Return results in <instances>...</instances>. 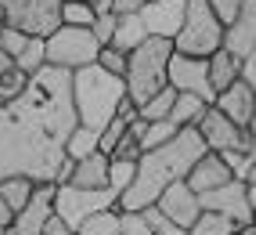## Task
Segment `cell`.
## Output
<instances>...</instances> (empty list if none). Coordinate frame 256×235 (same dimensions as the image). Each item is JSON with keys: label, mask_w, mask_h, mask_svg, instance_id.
<instances>
[{"label": "cell", "mask_w": 256, "mask_h": 235, "mask_svg": "<svg viewBox=\"0 0 256 235\" xmlns=\"http://www.w3.org/2000/svg\"><path fill=\"white\" fill-rule=\"evenodd\" d=\"M156 206L170 217V221H177L180 228H192L198 221V213H202V199H198V192L192 188V184H188V177H180L159 195Z\"/></svg>", "instance_id": "4fadbf2b"}, {"label": "cell", "mask_w": 256, "mask_h": 235, "mask_svg": "<svg viewBox=\"0 0 256 235\" xmlns=\"http://www.w3.org/2000/svg\"><path fill=\"white\" fill-rule=\"evenodd\" d=\"M210 4H213V11L220 15V19H224V26L234 19V15L238 11H242V4H246V0H210Z\"/></svg>", "instance_id": "d590c367"}, {"label": "cell", "mask_w": 256, "mask_h": 235, "mask_svg": "<svg viewBox=\"0 0 256 235\" xmlns=\"http://www.w3.org/2000/svg\"><path fill=\"white\" fill-rule=\"evenodd\" d=\"M80 235H119V206L101 210L80 224Z\"/></svg>", "instance_id": "4316f807"}, {"label": "cell", "mask_w": 256, "mask_h": 235, "mask_svg": "<svg viewBox=\"0 0 256 235\" xmlns=\"http://www.w3.org/2000/svg\"><path fill=\"white\" fill-rule=\"evenodd\" d=\"M26 87H29V73H22L18 65H14V69H8L4 76H0V109L11 105V102H14V98H18Z\"/></svg>", "instance_id": "83f0119b"}, {"label": "cell", "mask_w": 256, "mask_h": 235, "mask_svg": "<svg viewBox=\"0 0 256 235\" xmlns=\"http://www.w3.org/2000/svg\"><path fill=\"white\" fill-rule=\"evenodd\" d=\"M177 123L174 120H148V127H144V134H141V148L148 152V148H159V145H166V141H174L177 138Z\"/></svg>", "instance_id": "484cf974"}, {"label": "cell", "mask_w": 256, "mask_h": 235, "mask_svg": "<svg viewBox=\"0 0 256 235\" xmlns=\"http://www.w3.org/2000/svg\"><path fill=\"white\" fill-rule=\"evenodd\" d=\"M54 195H58V181H36V192L32 199L14 213V231L18 235H44L47 221L54 217Z\"/></svg>", "instance_id": "7c38bea8"}, {"label": "cell", "mask_w": 256, "mask_h": 235, "mask_svg": "<svg viewBox=\"0 0 256 235\" xmlns=\"http://www.w3.org/2000/svg\"><path fill=\"white\" fill-rule=\"evenodd\" d=\"M8 69H14V58H11V55L4 51V47H0V76H4Z\"/></svg>", "instance_id": "b9f144b4"}, {"label": "cell", "mask_w": 256, "mask_h": 235, "mask_svg": "<svg viewBox=\"0 0 256 235\" xmlns=\"http://www.w3.org/2000/svg\"><path fill=\"white\" fill-rule=\"evenodd\" d=\"M198 199H202V210L224 213L238 228H252V221H256V210L249 203V181H242V177H231L228 184H220L213 192H202Z\"/></svg>", "instance_id": "9c48e42d"}, {"label": "cell", "mask_w": 256, "mask_h": 235, "mask_svg": "<svg viewBox=\"0 0 256 235\" xmlns=\"http://www.w3.org/2000/svg\"><path fill=\"white\" fill-rule=\"evenodd\" d=\"M4 231H8V228H4V224H0V235H4Z\"/></svg>", "instance_id": "7dc6e473"}, {"label": "cell", "mask_w": 256, "mask_h": 235, "mask_svg": "<svg viewBox=\"0 0 256 235\" xmlns=\"http://www.w3.org/2000/svg\"><path fill=\"white\" fill-rule=\"evenodd\" d=\"M234 231H238V224L231 221V217L216 213V210H202L198 221L188 228V235H234Z\"/></svg>", "instance_id": "603a6c76"}, {"label": "cell", "mask_w": 256, "mask_h": 235, "mask_svg": "<svg viewBox=\"0 0 256 235\" xmlns=\"http://www.w3.org/2000/svg\"><path fill=\"white\" fill-rule=\"evenodd\" d=\"M246 181H256V163H252V170H249V177Z\"/></svg>", "instance_id": "f6af8a7d"}, {"label": "cell", "mask_w": 256, "mask_h": 235, "mask_svg": "<svg viewBox=\"0 0 256 235\" xmlns=\"http://www.w3.org/2000/svg\"><path fill=\"white\" fill-rule=\"evenodd\" d=\"M148 37H152V33H148L144 19H141L138 11H126V15H119V22H116V33H112V44H108V47H119L123 55H130V51H138V47H141Z\"/></svg>", "instance_id": "d6986e66"}, {"label": "cell", "mask_w": 256, "mask_h": 235, "mask_svg": "<svg viewBox=\"0 0 256 235\" xmlns=\"http://www.w3.org/2000/svg\"><path fill=\"white\" fill-rule=\"evenodd\" d=\"M202 138L213 152H249V127H238L231 116H224L216 105H210V112L202 116Z\"/></svg>", "instance_id": "8fae6325"}, {"label": "cell", "mask_w": 256, "mask_h": 235, "mask_svg": "<svg viewBox=\"0 0 256 235\" xmlns=\"http://www.w3.org/2000/svg\"><path fill=\"white\" fill-rule=\"evenodd\" d=\"M65 0H0V19L11 29H22L29 37H50L65 26Z\"/></svg>", "instance_id": "52a82bcc"}, {"label": "cell", "mask_w": 256, "mask_h": 235, "mask_svg": "<svg viewBox=\"0 0 256 235\" xmlns=\"http://www.w3.org/2000/svg\"><path fill=\"white\" fill-rule=\"evenodd\" d=\"M170 87H177L184 94H198L202 102L216 105V91L210 83V58L174 51V58H170Z\"/></svg>", "instance_id": "30bf717a"}, {"label": "cell", "mask_w": 256, "mask_h": 235, "mask_svg": "<svg viewBox=\"0 0 256 235\" xmlns=\"http://www.w3.org/2000/svg\"><path fill=\"white\" fill-rule=\"evenodd\" d=\"M174 40L148 37L138 51L126 55V98L134 105H144L152 94L170 87V58H174Z\"/></svg>", "instance_id": "277c9868"}, {"label": "cell", "mask_w": 256, "mask_h": 235, "mask_svg": "<svg viewBox=\"0 0 256 235\" xmlns=\"http://www.w3.org/2000/svg\"><path fill=\"white\" fill-rule=\"evenodd\" d=\"M69 231H72V228H69V224H65L62 217L54 213V217H50V221H47V231H44V235H69Z\"/></svg>", "instance_id": "74e56055"}, {"label": "cell", "mask_w": 256, "mask_h": 235, "mask_svg": "<svg viewBox=\"0 0 256 235\" xmlns=\"http://www.w3.org/2000/svg\"><path fill=\"white\" fill-rule=\"evenodd\" d=\"M252 235H256V228H252Z\"/></svg>", "instance_id": "f5cc1de1"}, {"label": "cell", "mask_w": 256, "mask_h": 235, "mask_svg": "<svg viewBox=\"0 0 256 235\" xmlns=\"http://www.w3.org/2000/svg\"><path fill=\"white\" fill-rule=\"evenodd\" d=\"M206 112H210V102H202L198 94L177 91V102H174V109H170V120H174L177 127H198Z\"/></svg>", "instance_id": "44dd1931"}, {"label": "cell", "mask_w": 256, "mask_h": 235, "mask_svg": "<svg viewBox=\"0 0 256 235\" xmlns=\"http://www.w3.org/2000/svg\"><path fill=\"white\" fill-rule=\"evenodd\" d=\"M234 235H252V228H238V231H234Z\"/></svg>", "instance_id": "ee69618b"}, {"label": "cell", "mask_w": 256, "mask_h": 235, "mask_svg": "<svg viewBox=\"0 0 256 235\" xmlns=\"http://www.w3.org/2000/svg\"><path fill=\"white\" fill-rule=\"evenodd\" d=\"M98 141H101V134L80 123V127L69 134V141H65V156L80 163V159H87V156H94V152H98Z\"/></svg>", "instance_id": "7402d4cb"}, {"label": "cell", "mask_w": 256, "mask_h": 235, "mask_svg": "<svg viewBox=\"0 0 256 235\" xmlns=\"http://www.w3.org/2000/svg\"><path fill=\"white\" fill-rule=\"evenodd\" d=\"M249 58H256V47H252V55H249Z\"/></svg>", "instance_id": "c3c4849f"}, {"label": "cell", "mask_w": 256, "mask_h": 235, "mask_svg": "<svg viewBox=\"0 0 256 235\" xmlns=\"http://www.w3.org/2000/svg\"><path fill=\"white\" fill-rule=\"evenodd\" d=\"M249 156L256 163V112H252V123H249Z\"/></svg>", "instance_id": "60d3db41"}, {"label": "cell", "mask_w": 256, "mask_h": 235, "mask_svg": "<svg viewBox=\"0 0 256 235\" xmlns=\"http://www.w3.org/2000/svg\"><path fill=\"white\" fill-rule=\"evenodd\" d=\"M126 127H130V123L123 120V116H116V120H112L105 130H101V141H98V148H101L105 156H112L116 148H119V141L126 138Z\"/></svg>", "instance_id": "4dcf8cb0"}, {"label": "cell", "mask_w": 256, "mask_h": 235, "mask_svg": "<svg viewBox=\"0 0 256 235\" xmlns=\"http://www.w3.org/2000/svg\"><path fill=\"white\" fill-rule=\"evenodd\" d=\"M249 203H252V210H256V181H249Z\"/></svg>", "instance_id": "7bdbcfd3"}, {"label": "cell", "mask_w": 256, "mask_h": 235, "mask_svg": "<svg viewBox=\"0 0 256 235\" xmlns=\"http://www.w3.org/2000/svg\"><path fill=\"white\" fill-rule=\"evenodd\" d=\"M90 4H98V0H90Z\"/></svg>", "instance_id": "f907efd6"}, {"label": "cell", "mask_w": 256, "mask_h": 235, "mask_svg": "<svg viewBox=\"0 0 256 235\" xmlns=\"http://www.w3.org/2000/svg\"><path fill=\"white\" fill-rule=\"evenodd\" d=\"M72 98L80 123L101 134L119 116V105L126 98V76H116L101 62H90L72 73Z\"/></svg>", "instance_id": "3957f363"}, {"label": "cell", "mask_w": 256, "mask_h": 235, "mask_svg": "<svg viewBox=\"0 0 256 235\" xmlns=\"http://www.w3.org/2000/svg\"><path fill=\"white\" fill-rule=\"evenodd\" d=\"M116 22H119V15H116V11H101V15H98V22H94V33H98V40H101V47H105V44H112V33H116Z\"/></svg>", "instance_id": "e575fe53"}, {"label": "cell", "mask_w": 256, "mask_h": 235, "mask_svg": "<svg viewBox=\"0 0 256 235\" xmlns=\"http://www.w3.org/2000/svg\"><path fill=\"white\" fill-rule=\"evenodd\" d=\"M101 55V40L98 33L87 26H69L65 22L62 29H54L47 37V65H58V69H83V65L98 62Z\"/></svg>", "instance_id": "8992f818"}, {"label": "cell", "mask_w": 256, "mask_h": 235, "mask_svg": "<svg viewBox=\"0 0 256 235\" xmlns=\"http://www.w3.org/2000/svg\"><path fill=\"white\" fill-rule=\"evenodd\" d=\"M144 4H148V0H116L112 11H116V15H126V11H141Z\"/></svg>", "instance_id": "8d00e7d4"}, {"label": "cell", "mask_w": 256, "mask_h": 235, "mask_svg": "<svg viewBox=\"0 0 256 235\" xmlns=\"http://www.w3.org/2000/svg\"><path fill=\"white\" fill-rule=\"evenodd\" d=\"M0 224H4V228L14 224V210H11V203H8L4 195H0Z\"/></svg>", "instance_id": "ab89813d"}, {"label": "cell", "mask_w": 256, "mask_h": 235, "mask_svg": "<svg viewBox=\"0 0 256 235\" xmlns=\"http://www.w3.org/2000/svg\"><path fill=\"white\" fill-rule=\"evenodd\" d=\"M210 145L202 138L198 127H180L174 141H166L159 148H148L138 159V174H134L130 188L119 195V210H144L156 206L159 195L174 181L188 177V170L198 163V156H206Z\"/></svg>", "instance_id": "7a4b0ae2"}, {"label": "cell", "mask_w": 256, "mask_h": 235, "mask_svg": "<svg viewBox=\"0 0 256 235\" xmlns=\"http://www.w3.org/2000/svg\"><path fill=\"white\" fill-rule=\"evenodd\" d=\"M4 235H18V231H14V228H8V231H4Z\"/></svg>", "instance_id": "bcb514c9"}, {"label": "cell", "mask_w": 256, "mask_h": 235, "mask_svg": "<svg viewBox=\"0 0 256 235\" xmlns=\"http://www.w3.org/2000/svg\"><path fill=\"white\" fill-rule=\"evenodd\" d=\"M224 19L213 11L210 0H188V11H184V26L177 33L174 47L180 55H195V58H210L213 51L224 47Z\"/></svg>", "instance_id": "5b68a950"}, {"label": "cell", "mask_w": 256, "mask_h": 235, "mask_svg": "<svg viewBox=\"0 0 256 235\" xmlns=\"http://www.w3.org/2000/svg\"><path fill=\"white\" fill-rule=\"evenodd\" d=\"M69 235H80V231H69Z\"/></svg>", "instance_id": "681fc988"}, {"label": "cell", "mask_w": 256, "mask_h": 235, "mask_svg": "<svg viewBox=\"0 0 256 235\" xmlns=\"http://www.w3.org/2000/svg\"><path fill=\"white\" fill-rule=\"evenodd\" d=\"M80 127L72 69L44 65L29 76V87L0 109V181L32 177L58 181L65 166V141Z\"/></svg>", "instance_id": "6da1fadb"}, {"label": "cell", "mask_w": 256, "mask_h": 235, "mask_svg": "<svg viewBox=\"0 0 256 235\" xmlns=\"http://www.w3.org/2000/svg\"><path fill=\"white\" fill-rule=\"evenodd\" d=\"M119 235H152L144 210H119Z\"/></svg>", "instance_id": "f546056e"}, {"label": "cell", "mask_w": 256, "mask_h": 235, "mask_svg": "<svg viewBox=\"0 0 256 235\" xmlns=\"http://www.w3.org/2000/svg\"><path fill=\"white\" fill-rule=\"evenodd\" d=\"M252 228H256V221H252Z\"/></svg>", "instance_id": "816d5d0a"}, {"label": "cell", "mask_w": 256, "mask_h": 235, "mask_svg": "<svg viewBox=\"0 0 256 235\" xmlns=\"http://www.w3.org/2000/svg\"><path fill=\"white\" fill-rule=\"evenodd\" d=\"M242 80V58L231 55L228 47H220V51L210 55V83H213V91H228L231 83Z\"/></svg>", "instance_id": "ffe728a7"}, {"label": "cell", "mask_w": 256, "mask_h": 235, "mask_svg": "<svg viewBox=\"0 0 256 235\" xmlns=\"http://www.w3.org/2000/svg\"><path fill=\"white\" fill-rule=\"evenodd\" d=\"M119 206V192L116 188H76V184H58L54 195V213L62 217L72 231H80V224L87 217Z\"/></svg>", "instance_id": "ba28073f"}, {"label": "cell", "mask_w": 256, "mask_h": 235, "mask_svg": "<svg viewBox=\"0 0 256 235\" xmlns=\"http://www.w3.org/2000/svg\"><path fill=\"white\" fill-rule=\"evenodd\" d=\"M144 213H148L152 235H188V228H180L177 221H170V217H166L159 206H144Z\"/></svg>", "instance_id": "1f68e13d"}, {"label": "cell", "mask_w": 256, "mask_h": 235, "mask_svg": "<svg viewBox=\"0 0 256 235\" xmlns=\"http://www.w3.org/2000/svg\"><path fill=\"white\" fill-rule=\"evenodd\" d=\"M177 102V87H162L159 94H152L144 105H138V112L144 120H170V109Z\"/></svg>", "instance_id": "d4e9b609"}, {"label": "cell", "mask_w": 256, "mask_h": 235, "mask_svg": "<svg viewBox=\"0 0 256 235\" xmlns=\"http://www.w3.org/2000/svg\"><path fill=\"white\" fill-rule=\"evenodd\" d=\"M242 80L256 91V58H246V62H242Z\"/></svg>", "instance_id": "f35d334b"}, {"label": "cell", "mask_w": 256, "mask_h": 235, "mask_svg": "<svg viewBox=\"0 0 256 235\" xmlns=\"http://www.w3.org/2000/svg\"><path fill=\"white\" fill-rule=\"evenodd\" d=\"M184 11H188V0H148V4L138 11L152 37H162V40H177V33L184 26Z\"/></svg>", "instance_id": "5bb4252c"}, {"label": "cell", "mask_w": 256, "mask_h": 235, "mask_svg": "<svg viewBox=\"0 0 256 235\" xmlns=\"http://www.w3.org/2000/svg\"><path fill=\"white\" fill-rule=\"evenodd\" d=\"M224 47H228L231 55H238L242 62L252 55V47H256V0H246L242 11H238L234 19L228 22Z\"/></svg>", "instance_id": "9a60e30c"}, {"label": "cell", "mask_w": 256, "mask_h": 235, "mask_svg": "<svg viewBox=\"0 0 256 235\" xmlns=\"http://www.w3.org/2000/svg\"><path fill=\"white\" fill-rule=\"evenodd\" d=\"M234 174H231V166H228V159L220 156V152H210L206 156H198V163L188 170V184L202 195V192H213V188H220V184H228Z\"/></svg>", "instance_id": "2e32d148"}, {"label": "cell", "mask_w": 256, "mask_h": 235, "mask_svg": "<svg viewBox=\"0 0 256 235\" xmlns=\"http://www.w3.org/2000/svg\"><path fill=\"white\" fill-rule=\"evenodd\" d=\"M65 184H76V188H112V156H105L98 148L94 156L80 159L72 166V174Z\"/></svg>", "instance_id": "ac0fdd59"}, {"label": "cell", "mask_w": 256, "mask_h": 235, "mask_svg": "<svg viewBox=\"0 0 256 235\" xmlns=\"http://www.w3.org/2000/svg\"><path fill=\"white\" fill-rule=\"evenodd\" d=\"M216 109L224 116H231L238 127H249L252 123V112H256V91L249 87L246 80H238V83H231L228 91L216 94Z\"/></svg>", "instance_id": "e0dca14e"}, {"label": "cell", "mask_w": 256, "mask_h": 235, "mask_svg": "<svg viewBox=\"0 0 256 235\" xmlns=\"http://www.w3.org/2000/svg\"><path fill=\"white\" fill-rule=\"evenodd\" d=\"M32 192H36V181H32V177H8V181H0V195H4L8 199V203H11V210L14 213H18L26 203H29V199H32Z\"/></svg>", "instance_id": "cb8c5ba5"}, {"label": "cell", "mask_w": 256, "mask_h": 235, "mask_svg": "<svg viewBox=\"0 0 256 235\" xmlns=\"http://www.w3.org/2000/svg\"><path fill=\"white\" fill-rule=\"evenodd\" d=\"M134 174H138V163H126V159H112V188L123 195L130 188Z\"/></svg>", "instance_id": "d6a6232c"}, {"label": "cell", "mask_w": 256, "mask_h": 235, "mask_svg": "<svg viewBox=\"0 0 256 235\" xmlns=\"http://www.w3.org/2000/svg\"><path fill=\"white\" fill-rule=\"evenodd\" d=\"M98 62L101 65H105V69L108 73H116V76H126V55L123 51H119V47H101V55H98Z\"/></svg>", "instance_id": "836d02e7"}, {"label": "cell", "mask_w": 256, "mask_h": 235, "mask_svg": "<svg viewBox=\"0 0 256 235\" xmlns=\"http://www.w3.org/2000/svg\"><path fill=\"white\" fill-rule=\"evenodd\" d=\"M62 15H65V22H69V26H87V29H94V22H98V8L90 4V0H65Z\"/></svg>", "instance_id": "f1b7e54d"}]
</instances>
